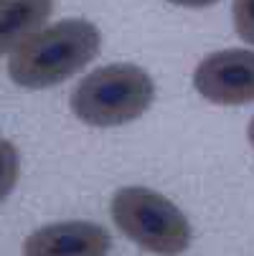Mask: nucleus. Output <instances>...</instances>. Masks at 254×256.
I'll use <instances>...</instances> for the list:
<instances>
[{"label": "nucleus", "instance_id": "nucleus-1", "mask_svg": "<svg viewBox=\"0 0 254 256\" xmlns=\"http://www.w3.org/2000/svg\"><path fill=\"white\" fill-rule=\"evenodd\" d=\"M99 48L102 33L94 23L66 18L44 26L11 54L8 76L23 89H49L79 74Z\"/></svg>", "mask_w": 254, "mask_h": 256}, {"label": "nucleus", "instance_id": "nucleus-2", "mask_svg": "<svg viewBox=\"0 0 254 256\" xmlns=\"http://www.w3.org/2000/svg\"><path fill=\"white\" fill-rule=\"evenodd\" d=\"M155 84L135 64H107L87 74L71 92V112L92 127H120L150 109Z\"/></svg>", "mask_w": 254, "mask_h": 256}, {"label": "nucleus", "instance_id": "nucleus-3", "mask_svg": "<svg viewBox=\"0 0 254 256\" xmlns=\"http://www.w3.org/2000/svg\"><path fill=\"white\" fill-rule=\"evenodd\" d=\"M115 226L155 256H180L191 246V224L175 203L145 186L120 188L112 198Z\"/></svg>", "mask_w": 254, "mask_h": 256}, {"label": "nucleus", "instance_id": "nucleus-4", "mask_svg": "<svg viewBox=\"0 0 254 256\" xmlns=\"http://www.w3.org/2000/svg\"><path fill=\"white\" fill-rule=\"evenodd\" d=\"M196 92L221 106H241L254 102V51L224 48L208 54L193 71Z\"/></svg>", "mask_w": 254, "mask_h": 256}, {"label": "nucleus", "instance_id": "nucleus-5", "mask_svg": "<svg viewBox=\"0 0 254 256\" xmlns=\"http://www.w3.org/2000/svg\"><path fill=\"white\" fill-rule=\"evenodd\" d=\"M23 256H107L112 236L104 226L89 221L49 224L23 241Z\"/></svg>", "mask_w": 254, "mask_h": 256}, {"label": "nucleus", "instance_id": "nucleus-6", "mask_svg": "<svg viewBox=\"0 0 254 256\" xmlns=\"http://www.w3.org/2000/svg\"><path fill=\"white\" fill-rule=\"evenodd\" d=\"M54 10V0H0V56H11L39 33Z\"/></svg>", "mask_w": 254, "mask_h": 256}, {"label": "nucleus", "instance_id": "nucleus-7", "mask_svg": "<svg viewBox=\"0 0 254 256\" xmlns=\"http://www.w3.org/2000/svg\"><path fill=\"white\" fill-rule=\"evenodd\" d=\"M18 175H21V155L11 140L0 137V203L16 188Z\"/></svg>", "mask_w": 254, "mask_h": 256}, {"label": "nucleus", "instance_id": "nucleus-8", "mask_svg": "<svg viewBox=\"0 0 254 256\" xmlns=\"http://www.w3.org/2000/svg\"><path fill=\"white\" fill-rule=\"evenodd\" d=\"M231 16H234V30L236 36L254 46V0H234L231 3Z\"/></svg>", "mask_w": 254, "mask_h": 256}, {"label": "nucleus", "instance_id": "nucleus-9", "mask_svg": "<svg viewBox=\"0 0 254 256\" xmlns=\"http://www.w3.org/2000/svg\"><path fill=\"white\" fill-rule=\"evenodd\" d=\"M173 6H180V8H208L213 3H219V0H168Z\"/></svg>", "mask_w": 254, "mask_h": 256}, {"label": "nucleus", "instance_id": "nucleus-10", "mask_svg": "<svg viewBox=\"0 0 254 256\" xmlns=\"http://www.w3.org/2000/svg\"><path fill=\"white\" fill-rule=\"evenodd\" d=\"M246 137H249V144L254 148V120L249 122V127H246Z\"/></svg>", "mask_w": 254, "mask_h": 256}]
</instances>
